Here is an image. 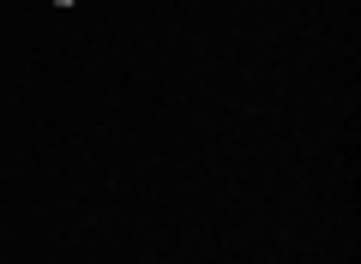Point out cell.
Listing matches in <instances>:
<instances>
[{"mask_svg":"<svg viewBox=\"0 0 361 264\" xmlns=\"http://www.w3.org/2000/svg\"><path fill=\"white\" fill-rule=\"evenodd\" d=\"M54 6H78V0H54Z\"/></svg>","mask_w":361,"mask_h":264,"instance_id":"1","label":"cell"}]
</instances>
